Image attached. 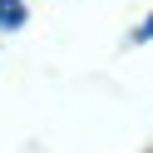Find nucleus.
Here are the masks:
<instances>
[{
	"label": "nucleus",
	"mask_w": 153,
	"mask_h": 153,
	"mask_svg": "<svg viewBox=\"0 0 153 153\" xmlns=\"http://www.w3.org/2000/svg\"><path fill=\"white\" fill-rule=\"evenodd\" d=\"M25 20H30V5L25 0H0V35L25 30Z\"/></svg>",
	"instance_id": "obj_1"
},
{
	"label": "nucleus",
	"mask_w": 153,
	"mask_h": 153,
	"mask_svg": "<svg viewBox=\"0 0 153 153\" xmlns=\"http://www.w3.org/2000/svg\"><path fill=\"white\" fill-rule=\"evenodd\" d=\"M128 45H153V10H148V15H143V20L128 30Z\"/></svg>",
	"instance_id": "obj_2"
},
{
	"label": "nucleus",
	"mask_w": 153,
	"mask_h": 153,
	"mask_svg": "<svg viewBox=\"0 0 153 153\" xmlns=\"http://www.w3.org/2000/svg\"><path fill=\"white\" fill-rule=\"evenodd\" d=\"M148 153H153V148H148Z\"/></svg>",
	"instance_id": "obj_3"
}]
</instances>
